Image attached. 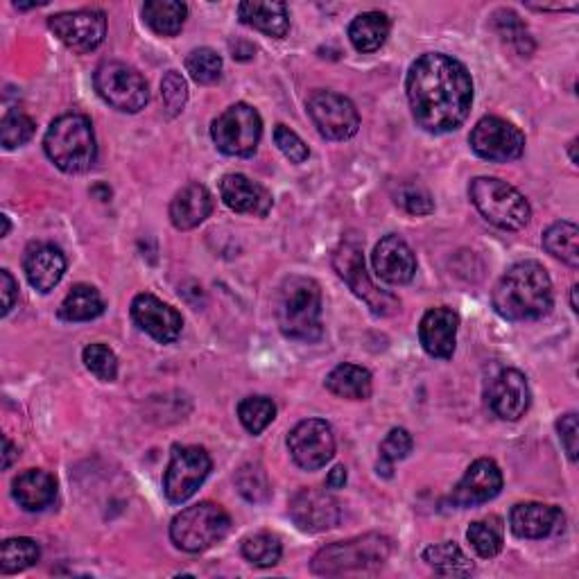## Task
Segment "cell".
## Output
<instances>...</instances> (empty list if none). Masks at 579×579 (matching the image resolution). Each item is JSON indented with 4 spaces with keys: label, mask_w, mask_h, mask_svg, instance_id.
<instances>
[{
    "label": "cell",
    "mask_w": 579,
    "mask_h": 579,
    "mask_svg": "<svg viewBox=\"0 0 579 579\" xmlns=\"http://www.w3.org/2000/svg\"><path fill=\"white\" fill-rule=\"evenodd\" d=\"M405 88L416 125L430 134L456 132L473 105V82L466 67L444 52H426L416 59Z\"/></svg>",
    "instance_id": "1"
},
{
    "label": "cell",
    "mask_w": 579,
    "mask_h": 579,
    "mask_svg": "<svg viewBox=\"0 0 579 579\" xmlns=\"http://www.w3.org/2000/svg\"><path fill=\"white\" fill-rule=\"evenodd\" d=\"M494 308L511 321L539 319L553 308V281L536 261L511 265L494 287Z\"/></svg>",
    "instance_id": "2"
},
{
    "label": "cell",
    "mask_w": 579,
    "mask_h": 579,
    "mask_svg": "<svg viewBox=\"0 0 579 579\" xmlns=\"http://www.w3.org/2000/svg\"><path fill=\"white\" fill-rule=\"evenodd\" d=\"M279 329L297 342H317L321 329V290L308 276H290L283 281L276 302Z\"/></svg>",
    "instance_id": "3"
},
{
    "label": "cell",
    "mask_w": 579,
    "mask_h": 579,
    "mask_svg": "<svg viewBox=\"0 0 579 579\" xmlns=\"http://www.w3.org/2000/svg\"><path fill=\"white\" fill-rule=\"evenodd\" d=\"M44 150L61 173H86L98 158V145H95L91 120L82 114L59 116L48 127Z\"/></svg>",
    "instance_id": "4"
},
{
    "label": "cell",
    "mask_w": 579,
    "mask_h": 579,
    "mask_svg": "<svg viewBox=\"0 0 579 579\" xmlns=\"http://www.w3.org/2000/svg\"><path fill=\"white\" fill-rule=\"evenodd\" d=\"M392 553V541L382 534H363L348 541H338L321 548L312 559V572L317 575H346L374 570L388 562Z\"/></svg>",
    "instance_id": "5"
},
{
    "label": "cell",
    "mask_w": 579,
    "mask_h": 579,
    "mask_svg": "<svg viewBox=\"0 0 579 579\" xmlns=\"http://www.w3.org/2000/svg\"><path fill=\"white\" fill-rule=\"evenodd\" d=\"M469 196L482 217L505 232H519L532 217L530 202L521 192L494 177H477L471 181Z\"/></svg>",
    "instance_id": "6"
},
{
    "label": "cell",
    "mask_w": 579,
    "mask_h": 579,
    "mask_svg": "<svg viewBox=\"0 0 579 579\" xmlns=\"http://www.w3.org/2000/svg\"><path fill=\"white\" fill-rule=\"evenodd\" d=\"M229 530V513L220 505L204 500L177 513L170 525V539L184 553H204L227 536Z\"/></svg>",
    "instance_id": "7"
},
{
    "label": "cell",
    "mask_w": 579,
    "mask_h": 579,
    "mask_svg": "<svg viewBox=\"0 0 579 579\" xmlns=\"http://www.w3.org/2000/svg\"><path fill=\"white\" fill-rule=\"evenodd\" d=\"M93 82L101 98L109 107L125 114H139L150 101L145 78L122 61L101 63L98 71L93 75Z\"/></svg>",
    "instance_id": "8"
},
{
    "label": "cell",
    "mask_w": 579,
    "mask_h": 579,
    "mask_svg": "<svg viewBox=\"0 0 579 579\" xmlns=\"http://www.w3.org/2000/svg\"><path fill=\"white\" fill-rule=\"evenodd\" d=\"M333 268L348 283L356 297H361L371 308V312L388 317L399 310V299L390 293H382V290H378L369 279L365 270L363 247L356 238H346L340 243V247L333 253Z\"/></svg>",
    "instance_id": "9"
},
{
    "label": "cell",
    "mask_w": 579,
    "mask_h": 579,
    "mask_svg": "<svg viewBox=\"0 0 579 579\" xmlns=\"http://www.w3.org/2000/svg\"><path fill=\"white\" fill-rule=\"evenodd\" d=\"M211 137L217 150L227 156H251L263 137L261 114L238 103L213 120Z\"/></svg>",
    "instance_id": "10"
},
{
    "label": "cell",
    "mask_w": 579,
    "mask_h": 579,
    "mask_svg": "<svg viewBox=\"0 0 579 579\" xmlns=\"http://www.w3.org/2000/svg\"><path fill=\"white\" fill-rule=\"evenodd\" d=\"M211 473V458L200 446H173L170 464L164 475L166 498L175 505L186 503L202 487Z\"/></svg>",
    "instance_id": "11"
},
{
    "label": "cell",
    "mask_w": 579,
    "mask_h": 579,
    "mask_svg": "<svg viewBox=\"0 0 579 579\" xmlns=\"http://www.w3.org/2000/svg\"><path fill=\"white\" fill-rule=\"evenodd\" d=\"M308 114L319 134L329 141H346L356 137L361 127L356 105L333 91H315L308 98Z\"/></svg>",
    "instance_id": "12"
},
{
    "label": "cell",
    "mask_w": 579,
    "mask_h": 579,
    "mask_svg": "<svg viewBox=\"0 0 579 579\" xmlns=\"http://www.w3.org/2000/svg\"><path fill=\"white\" fill-rule=\"evenodd\" d=\"M469 143L480 158L494 161V164H507V161L519 158L525 150V137L519 127L498 116L477 120Z\"/></svg>",
    "instance_id": "13"
},
{
    "label": "cell",
    "mask_w": 579,
    "mask_h": 579,
    "mask_svg": "<svg viewBox=\"0 0 579 579\" xmlns=\"http://www.w3.org/2000/svg\"><path fill=\"white\" fill-rule=\"evenodd\" d=\"M55 37L75 52H91L107 37V16L101 10L61 12L48 21Z\"/></svg>",
    "instance_id": "14"
},
{
    "label": "cell",
    "mask_w": 579,
    "mask_h": 579,
    "mask_svg": "<svg viewBox=\"0 0 579 579\" xmlns=\"http://www.w3.org/2000/svg\"><path fill=\"white\" fill-rule=\"evenodd\" d=\"M287 448L293 460L306 469L317 471L327 466L335 456V437L333 428L321 420H308L293 428L287 435Z\"/></svg>",
    "instance_id": "15"
},
{
    "label": "cell",
    "mask_w": 579,
    "mask_h": 579,
    "mask_svg": "<svg viewBox=\"0 0 579 579\" xmlns=\"http://www.w3.org/2000/svg\"><path fill=\"white\" fill-rule=\"evenodd\" d=\"M340 505L324 489H302L290 500V519L302 532L319 534L333 530L340 523Z\"/></svg>",
    "instance_id": "16"
},
{
    "label": "cell",
    "mask_w": 579,
    "mask_h": 579,
    "mask_svg": "<svg viewBox=\"0 0 579 579\" xmlns=\"http://www.w3.org/2000/svg\"><path fill=\"white\" fill-rule=\"evenodd\" d=\"M489 407L505 422H519L530 410V385L528 378L517 369L500 371L489 385Z\"/></svg>",
    "instance_id": "17"
},
{
    "label": "cell",
    "mask_w": 579,
    "mask_h": 579,
    "mask_svg": "<svg viewBox=\"0 0 579 579\" xmlns=\"http://www.w3.org/2000/svg\"><path fill=\"white\" fill-rule=\"evenodd\" d=\"M132 319L141 331L161 344L175 342L184 327L181 315L150 293H143L132 302Z\"/></svg>",
    "instance_id": "18"
},
{
    "label": "cell",
    "mask_w": 579,
    "mask_h": 579,
    "mask_svg": "<svg viewBox=\"0 0 579 579\" xmlns=\"http://www.w3.org/2000/svg\"><path fill=\"white\" fill-rule=\"evenodd\" d=\"M503 489V473L494 460H475L458 487L450 494V500L458 507H475L494 500Z\"/></svg>",
    "instance_id": "19"
},
{
    "label": "cell",
    "mask_w": 579,
    "mask_h": 579,
    "mask_svg": "<svg viewBox=\"0 0 579 579\" xmlns=\"http://www.w3.org/2000/svg\"><path fill=\"white\" fill-rule=\"evenodd\" d=\"M371 261H374V270L378 279H382L385 283H392V285L410 283L416 272L414 251L401 236H394V234L385 236L376 245Z\"/></svg>",
    "instance_id": "20"
},
{
    "label": "cell",
    "mask_w": 579,
    "mask_h": 579,
    "mask_svg": "<svg viewBox=\"0 0 579 579\" xmlns=\"http://www.w3.org/2000/svg\"><path fill=\"white\" fill-rule=\"evenodd\" d=\"M458 327L460 317L453 308H433L424 315L420 324V340L424 351L433 358L448 361L453 358L456 342H458Z\"/></svg>",
    "instance_id": "21"
},
{
    "label": "cell",
    "mask_w": 579,
    "mask_h": 579,
    "mask_svg": "<svg viewBox=\"0 0 579 579\" xmlns=\"http://www.w3.org/2000/svg\"><path fill=\"white\" fill-rule=\"evenodd\" d=\"M566 517L555 505L519 503L509 513L511 532L521 539H545L564 530Z\"/></svg>",
    "instance_id": "22"
},
{
    "label": "cell",
    "mask_w": 579,
    "mask_h": 579,
    "mask_svg": "<svg viewBox=\"0 0 579 579\" xmlns=\"http://www.w3.org/2000/svg\"><path fill=\"white\" fill-rule=\"evenodd\" d=\"M220 196L232 211L243 215L265 217L272 209V196L265 186L251 181L245 175H227L220 181Z\"/></svg>",
    "instance_id": "23"
},
{
    "label": "cell",
    "mask_w": 579,
    "mask_h": 579,
    "mask_svg": "<svg viewBox=\"0 0 579 579\" xmlns=\"http://www.w3.org/2000/svg\"><path fill=\"white\" fill-rule=\"evenodd\" d=\"M23 270L32 287L39 290V293H50L61 281L63 272H67V259L55 245H32L25 251Z\"/></svg>",
    "instance_id": "24"
},
{
    "label": "cell",
    "mask_w": 579,
    "mask_h": 579,
    "mask_svg": "<svg viewBox=\"0 0 579 579\" xmlns=\"http://www.w3.org/2000/svg\"><path fill=\"white\" fill-rule=\"evenodd\" d=\"M213 198L206 186L202 184H188L184 186L173 204H170V220L179 232L196 229L211 215Z\"/></svg>",
    "instance_id": "25"
},
{
    "label": "cell",
    "mask_w": 579,
    "mask_h": 579,
    "mask_svg": "<svg viewBox=\"0 0 579 579\" xmlns=\"http://www.w3.org/2000/svg\"><path fill=\"white\" fill-rule=\"evenodd\" d=\"M12 494L25 511H44L57 498V482L48 471L29 469L14 480Z\"/></svg>",
    "instance_id": "26"
},
{
    "label": "cell",
    "mask_w": 579,
    "mask_h": 579,
    "mask_svg": "<svg viewBox=\"0 0 579 579\" xmlns=\"http://www.w3.org/2000/svg\"><path fill=\"white\" fill-rule=\"evenodd\" d=\"M238 16L245 25L274 39H283L290 32V16L285 3H259V0H249V3L238 5Z\"/></svg>",
    "instance_id": "27"
},
{
    "label": "cell",
    "mask_w": 579,
    "mask_h": 579,
    "mask_svg": "<svg viewBox=\"0 0 579 579\" xmlns=\"http://www.w3.org/2000/svg\"><path fill=\"white\" fill-rule=\"evenodd\" d=\"M390 37V19L382 12H365L348 25V39L358 52H376Z\"/></svg>",
    "instance_id": "28"
},
{
    "label": "cell",
    "mask_w": 579,
    "mask_h": 579,
    "mask_svg": "<svg viewBox=\"0 0 579 579\" xmlns=\"http://www.w3.org/2000/svg\"><path fill=\"white\" fill-rule=\"evenodd\" d=\"M331 394L351 401H367L371 397V374L358 365H340L327 376Z\"/></svg>",
    "instance_id": "29"
},
{
    "label": "cell",
    "mask_w": 579,
    "mask_h": 579,
    "mask_svg": "<svg viewBox=\"0 0 579 579\" xmlns=\"http://www.w3.org/2000/svg\"><path fill=\"white\" fill-rule=\"evenodd\" d=\"M188 8L177 0H150L143 5L145 23L161 37H175L186 23Z\"/></svg>",
    "instance_id": "30"
},
{
    "label": "cell",
    "mask_w": 579,
    "mask_h": 579,
    "mask_svg": "<svg viewBox=\"0 0 579 579\" xmlns=\"http://www.w3.org/2000/svg\"><path fill=\"white\" fill-rule=\"evenodd\" d=\"M105 312V302L93 285H75L67 299L61 302L59 317L67 321H91Z\"/></svg>",
    "instance_id": "31"
},
{
    "label": "cell",
    "mask_w": 579,
    "mask_h": 579,
    "mask_svg": "<svg viewBox=\"0 0 579 579\" xmlns=\"http://www.w3.org/2000/svg\"><path fill=\"white\" fill-rule=\"evenodd\" d=\"M424 562L435 568V572L444 577H466L473 572L471 559L462 553V548L453 541L435 543L424 551Z\"/></svg>",
    "instance_id": "32"
},
{
    "label": "cell",
    "mask_w": 579,
    "mask_h": 579,
    "mask_svg": "<svg viewBox=\"0 0 579 579\" xmlns=\"http://www.w3.org/2000/svg\"><path fill=\"white\" fill-rule=\"evenodd\" d=\"M579 229L572 222H555L553 227L543 234V247L555 259L564 261L570 268H579Z\"/></svg>",
    "instance_id": "33"
},
{
    "label": "cell",
    "mask_w": 579,
    "mask_h": 579,
    "mask_svg": "<svg viewBox=\"0 0 579 579\" xmlns=\"http://www.w3.org/2000/svg\"><path fill=\"white\" fill-rule=\"evenodd\" d=\"M466 539L482 559H492L503 551L505 525L498 517H487V519L471 523Z\"/></svg>",
    "instance_id": "34"
},
{
    "label": "cell",
    "mask_w": 579,
    "mask_h": 579,
    "mask_svg": "<svg viewBox=\"0 0 579 579\" xmlns=\"http://www.w3.org/2000/svg\"><path fill=\"white\" fill-rule=\"evenodd\" d=\"M42 557V548L37 541L19 536V539H8L3 543V551H0V570L5 575H14L21 570H27L29 566H35Z\"/></svg>",
    "instance_id": "35"
},
{
    "label": "cell",
    "mask_w": 579,
    "mask_h": 579,
    "mask_svg": "<svg viewBox=\"0 0 579 579\" xmlns=\"http://www.w3.org/2000/svg\"><path fill=\"white\" fill-rule=\"evenodd\" d=\"M238 416H240V424L245 426L247 433L261 435L274 422L276 405L268 397H249V399L240 401Z\"/></svg>",
    "instance_id": "36"
},
{
    "label": "cell",
    "mask_w": 579,
    "mask_h": 579,
    "mask_svg": "<svg viewBox=\"0 0 579 579\" xmlns=\"http://www.w3.org/2000/svg\"><path fill=\"white\" fill-rule=\"evenodd\" d=\"M281 553H283L281 541L268 532L253 534V536L245 539V543H243V557L259 568H270V566L279 564Z\"/></svg>",
    "instance_id": "37"
},
{
    "label": "cell",
    "mask_w": 579,
    "mask_h": 579,
    "mask_svg": "<svg viewBox=\"0 0 579 579\" xmlns=\"http://www.w3.org/2000/svg\"><path fill=\"white\" fill-rule=\"evenodd\" d=\"M412 450V437L403 428L390 430V435L382 439L380 444V462H378V473L382 475H392V469L397 462L405 460Z\"/></svg>",
    "instance_id": "38"
},
{
    "label": "cell",
    "mask_w": 579,
    "mask_h": 579,
    "mask_svg": "<svg viewBox=\"0 0 579 579\" xmlns=\"http://www.w3.org/2000/svg\"><path fill=\"white\" fill-rule=\"evenodd\" d=\"M186 71L200 84H213L222 75V57L211 48H198L186 57Z\"/></svg>",
    "instance_id": "39"
},
{
    "label": "cell",
    "mask_w": 579,
    "mask_h": 579,
    "mask_svg": "<svg viewBox=\"0 0 579 579\" xmlns=\"http://www.w3.org/2000/svg\"><path fill=\"white\" fill-rule=\"evenodd\" d=\"M35 137V120L21 111H10L0 120V143L5 150H16Z\"/></svg>",
    "instance_id": "40"
},
{
    "label": "cell",
    "mask_w": 579,
    "mask_h": 579,
    "mask_svg": "<svg viewBox=\"0 0 579 579\" xmlns=\"http://www.w3.org/2000/svg\"><path fill=\"white\" fill-rule=\"evenodd\" d=\"M236 485L249 503H265L272 494L268 473L261 464H245L236 475Z\"/></svg>",
    "instance_id": "41"
},
{
    "label": "cell",
    "mask_w": 579,
    "mask_h": 579,
    "mask_svg": "<svg viewBox=\"0 0 579 579\" xmlns=\"http://www.w3.org/2000/svg\"><path fill=\"white\" fill-rule=\"evenodd\" d=\"M86 369L103 382H114L118 376V358L107 344H88L82 353Z\"/></svg>",
    "instance_id": "42"
},
{
    "label": "cell",
    "mask_w": 579,
    "mask_h": 579,
    "mask_svg": "<svg viewBox=\"0 0 579 579\" xmlns=\"http://www.w3.org/2000/svg\"><path fill=\"white\" fill-rule=\"evenodd\" d=\"M494 19H496V27L500 32V37L505 42H509L523 57H530L532 50H534V44H532V39L528 35V27L523 25V21L513 12H509V10L496 12Z\"/></svg>",
    "instance_id": "43"
},
{
    "label": "cell",
    "mask_w": 579,
    "mask_h": 579,
    "mask_svg": "<svg viewBox=\"0 0 579 579\" xmlns=\"http://www.w3.org/2000/svg\"><path fill=\"white\" fill-rule=\"evenodd\" d=\"M397 204L412 215H428L435 209L430 192L420 184H403L397 192Z\"/></svg>",
    "instance_id": "44"
},
{
    "label": "cell",
    "mask_w": 579,
    "mask_h": 579,
    "mask_svg": "<svg viewBox=\"0 0 579 579\" xmlns=\"http://www.w3.org/2000/svg\"><path fill=\"white\" fill-rule=\"evenodd\" d=\"M161 98H164V105L170 116H177L184 111L186 101H188V86L181 73L168 71L166 78L161 80Z\"/></svg>",
    "instance_id": "45"
},
{
    "label": "cell",
    "mask_w": 579,
    "mask_h": 579,
    "mask_svg": "<svg viewBox=\"0 0 579 579\" xmlns=\"http://www.w3.org/2000/svg\"><path fill=\"white\" fill-rule=\"evenodd\" d=\"M274 143L276 147L293 161V164H304V161L310 156V150L308 145L299 139V134H295L293 130H290V127L285 125H276V130H274Z\"/></svg>",
    "instance_id": "46"
},
{
    "label": "cell",
    "mask_w": 579,
    "mask_h": 579,
    "mask_svg": "<svg viewBox=\"0 0 579 579\" xmlns=\"http://www.w3.org/2000/svg\"><path fill=\"white\" fill-rule=\"evenodd\" d=\"M557 430L570 462H577V414L575 412L564 414L557 422Z\"/></svg>",
    "instance_id": "47"
},
{
    "label": "cell",
    "mask_w": 579,
    "mask_h": 579,
    "mask_svg": "<svg viewBox=\"0 0 579 579\" xmlns=\"http://www.w3.org/2000/svg\"><path fill=\"white\" fill-rule=\"evenodd\" d=\"M0 281H3V285H0V290H3V317H5V315H10V310H12L14 304H16L19 285H16L14 276H12L8 270L0 272Z\"/></svg>",
    "instance_id": "48"
},
{
    "label": "cell",
    "mask_w": 579,
    "mask_h": 579,
    "mask_svg": "<svg viewBox=\"0 0 579 579\" xmlns=\"http://www.w3.org/2000/svg\"><path fill=\"white\" fill-rule=\"evenodd\" d=\"M327 485H329V489H342L346 485V469L335 466L327 477Z\"/></svg>",
    "instance_id": "49"
},
{
    "label": "cell",
    "mask_w": 579,
    "mask_h": 579,
    "mask_svg": "<svg viewBox=\"0 0 579 579\" xmlns=\"http://www.w3.org/2000/svg\"><path fill=\"white\" fill-rule=\"evenodd\" d=\"M3 446H5V450H3V469H10L14 458H19V450L14 448L10 437H3Z\"/></svg>",
    "instance_id": "50"
},
{
    "label": "cell",
    "mask_w": 579,
    "mask_h": 579,
    "mask_svg": "<svg viewBox=\"0 0 579 579\" xmlns=\"http://www.w3.org/2000/svg\"><path fill=\"white\" fill-rule=\"evenodd\" d=\"M0 222H3V232H0V236H8L10 234V217L8 215H0Z\"/></svg>",
    "instance_id": "51"
},
{
    "label": "cell",
    "mask_w": 579,
    "mask_h": 579,
    "mask_svg": "<svg viewBox=\"0 0 579 579\" xmlns=\"http://www.w3.org/2000/svg\"><path fill=\"white\" fill-rule=\"evenodd\" d=\"M577 285H572V290H570V306H572V312H577L579 308H577Z\"/></svg>",
    "instance_id": "52"
}]
</instances>
